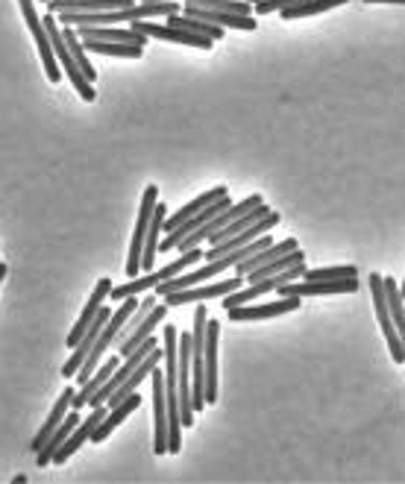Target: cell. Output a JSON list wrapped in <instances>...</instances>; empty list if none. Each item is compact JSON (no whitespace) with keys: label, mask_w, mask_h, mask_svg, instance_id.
Instances as JSON below:
<instances>
[{"label":"cell","mask_w":405,"mask_h":484,"mask_svg":"<svg viewBox=\"0 0 405 484\" xmlns=\"http://www.w3.org/2000/svg\"><path fill=\"white\" fill-rule=\"evenodd\" d=\"M303 305V297H280L276 302H259V305H236V309H227L232 323H247V320H268V318H280V314L297 311Z\"/></svg>","instance_id":"10"},{"label":"cell","mask_w":405,"mask_h":484,"mask_svg":"<svg viewBox=\"0 0 405 484\" xmlns=\"http://www.w3.org/2000/svg\"><path fill=\"white\" fill-rule=\"evenodd\" d=\"M4 276H6V265L0 261V285H4Z\"/></svg>","instance_id":"32"},{"label":"cell","mask_w":405,"mask_h":484,"mask_svg":"<svg viewBox=\"0 0 405 484\" xmlns=\"http://www.w3.org/2000/svg\"><path fill=\"white\" fill-rule=\"evenodd\" d=\"M300 244H297V238H285V241H273V244H268L264 250H259V252H253L250 259H244V261H238L236 265V273L238 276H247L250 270H255V267H262V265H271L273 259H280V256H285V252H291V250H297Z\"/></svg>","instance_id":"20"},{"label":"cell","mask_w":405,"mask_h":484,"mask_svg":"<svg viewBox=\"0 0 405 484\" xmlns=\"http://www.w3.org/2000/svg\"><path fill=\"white\" fill-rule=\"evenodd\" d=\"M159 206V188L147 185L144 197H142V208H138V220H135V233H133V244H130V259H126V276L135 279L142 273V259H144V241H147V229H151L153 212Z\"/></svg>","instance_id":"4"},{"label":"cell","mask_w":405,"mask_h":484,"mask_svg":"<svg viewBox=\"0 0 405 484\" xmlns=\"http://www.w3.org/2000/svg\"><path fill=\"white\" fill-rule=\"evenodd\" d=\"M153 382V417H156V437H153V452L165 455L168 452V435H170V420H168V391H165V373L156 370L151 373Z\"/></svg>","instance_id":"11"},{"label":"cell","mask_w":405,"mask_h":484,"mask_svg":"<svg viewBox=\"0 0 405 484\" xmlns=\"http://www.w3.org/2000/svg\"><path fill=\"white\" fill-rule=\"evenodd\" d=\"M202 259H206V252H202L200 247H194V250L183 252V256H179L177 261H170V265H165L162 270H151V273H147V276H135V279L126 282V285H115L109 297H112L115 302H121V300H126V297H138V293H142V291H151V288H156V285H162V282L179 276V273H183V270L194 267L197 261H202Z\"/></svg>","instance_id":"1"},{"label":"cell","mask_w":405,"mask_h":484,"mask_svg":"<svg viewBox=\"0 0 405 484\" xmlns=\"http://www.w3.org/2000/svg\"><path fill=\"white\" fill-rule=\"evenodd\" d=\"M370 293H373V309H376V318L382 323V335H385V344L391 350V359L402 364L405 361V346L400 338V329L397 323L391 318V309H388V293H385V276L379 273H370Z\"/></svg>","instance_id":"5"},{"label":"cell","mask_w":405,"mask_h":484,"mask_svg":"<svg viewBox=\"0 0 405 484\" xmlns=\"http://www.w3.org/2000/svg\"><path fill=\"white\" fill-rule=\"evenodd\" d=\"M130 27H133V30H138V33H144L147 38L174 41V45H188V47H197V50H211V47H215V38L200 36V33H194V30L174 27V24H153L151 18L133 21Z\"/></svg>","instance_id":"7"},{"label":"cell","mask_w":405,"mask_h":484,"mask_svg":"<svg viewBox=\"0 0 405 484\" xmlns=\"http://www.w3.org/2000/svg\"><path fill=\"white\" fill-rule=\"evenodd\" d=\"M268 212H271V208L264 206V203H262V206H255V208H250V212H244L241 217L229 220L227 226H223V229H218V233L209 238V244H220V241H227V238H236V235H241L244 229H247V226H253L255 220H262V217L268 215Z\"/></svg>","instance_id":"25"},{"label":"cell","mask_w":405,"mask_h":484,"mask_svg":"<svg viewBox=\"0 0 405 484\" xmlns=\"http://www.w3.org/2000/svg\"><path fill=\"white\" fill-rule=\"evenodd\" d=\"M276 224H280V215H276V212H268L262 220H255L253 226L244 229L241 235L220 241V244H211V247L206 250V261H209V259H220V256H227V252H232V250H238V247H244V244H250V241H255V238L268 235Z\"/></svg>","instance_id":"12"},{"label":"cell","mask_w":405,"mask_h":484,"mask_svg":"<svg viewBox=\"0 0 405 484\" xmlns=\"http://www.w3.org/2000/svg\"><path fill=\"white\" fill-rule=\"evenodd\" d=\"M73 396H77V391H73V387H65V391L59 394L56 405L50 408V414H47V420H45V426H41V429L36 431V437H33V452H41V446L47 444V437L59 429L62 420L68 417V408L73 405Z\"/></svg>","instance_id":"15"},{"label":"cell","mask_w":405,"mask_h":484,"mask_svg":"<svg viewBox=\"0 0 405 484\" xmlns=\"http://www.w3.org/2000/svg\"><path fill=\"white\" fill-rule=\"evenodd\" d=\"M112 279H100L98 282V288L91 291V297H89V302H85V309H82V314H80V320L73 323V329L68 332V346L73 350L80 341H82V335L89 332V326L94 323V318L100 314V309H103V302H106V297L112 293Z\"/></svg>","instance_id":"13"},{"label":"cell","mask_w":405,"mask_h":484,"mask_svg":"<svg viewBox=\"0 0 405 484\" xmlns=\"http://www.w3.org/2000/svg\"><path fill=\"white\" fill-rule=\"evenodd\" d=\"M45 27H47V36H50L53 50H56V59H59V65H62V73H68L71 86L77 89V94L85 103H94V98H98V94H94V82L85 77L82 68L77 65V59L71 56L68 41H65V36H62V24H59L56 18H53V13L45 15Z\"/></svg>","instance_id":"3"},{"label":"cell","mask_w":405,"mask_h":484,"mask_svg":"<svg viewBox=\"0 0 405 484\" xmlns=\"http://www.w3.org/2000/svg\"><path fill=\"white\" fill-rule=\"evenodd\" d=\"M385 293H388V309H391V318H393V323H397L400 338H402V346H405V300H402L400 285H397V282H393L391 276H385Z\"/></svg>","instance_id":"28"},{"label":"cell","mask_w":405,"mask_h":484,"mask_svg":"<svg viewBox=\"0 0 405 484\" xmlns=\"http://www.w3.org/2000/svg\"><path fill=\"white\" fill-rule=\"evenodd\" d=\"M349 4V0H303V4H294L282 9V18L285 21H297V18H312V15H321V13H329V9H338Z\"/></svg>","instance_id":"26"},{"label":"cell","mask_w":405,"mask_h":484,"mask_svg":"<svg viewBox=\"0 0 405 484\" xmlns=\"http://www.w3.org/2000/svg\"><path fill=\"white\" fill-rule=\"evenodd\" d=\"M138 405H142V396H138V391H135V394H130L126 399H121L118 405H112V408H109V414L103 417V423H100L98 429H94V435H91V440H94V444H103V440L109 437L112 431L118 429V426L124 423V420L135 412Z\"/></svg>","instance_id":"16"},{"label":"cell","mask_w":405,"mask_h":484,"mask_svg":"<svg viewBox=\"0 0 405 484\" xmlns=\"http://www.w3.org/2000/svg\"><path fill=\"white\" fill-rule=\"evenodd\" d=\"M165 314H168V302H165V305H153L151 314H147V318H144L142 323H138L135 329H133L130 338H126V341L118 346V355H130L133 350H138V346H142V344L153 335L156 326L165 320Z\"/></svg>","instance_id":"21"},{"label":"cell","mask_w":405,"mask_h":484,"mask_svg":"<svg viewBox=\"0 0 405 484\" xmlns=\"http://www.w3.org/2000/svg\"><path fill=\"white\" fill-rule=\"evenodd\" d=\"M206 309L194 311V329H191V396H194V412L206 408Z\"/></svg>","instance_id":"2"},{"label":"cell","mask_w":405,"mask_h":484,"mask_svg":"<svg viewBox=\"0 0 405 484\" xmlns=\"http://www.w3.org/2000/svg\"><path fill=\"white\" fill-rule=\"evenodd\" d=\"M218 338H220V323L209 320L206 326V405L218 403Z\"/></svg>","instance_id":"14"},{"label":"cell","mask_w":405,"mask_h":484,"mask_svg":"<svg viewBox=\"0 0 405 484\" xmlns=\"http://www.w3.org/2000/svg\"><path fill=\"white\" fill-rule=\"evenodd\" d=\"M77 426H80V414H77V408H71V412H68V417H65V420H62V423H59V429L53 431V435L47 437V444L41 446V452H36V464H39L41 470H45L47 464H53V455H56V452H59V446L65 444V440H68V435H71V431L77 429Z\"/></svg>","instance_id":"19"},{"label":"cell","mask_w":405,"mask_h":484,"mask_svg":"<svg viewBox=\"0 0 405 484\" xmlns=\"http://www.w3.org/2000/svg\"><path fill=\"white\" fill-rule=\"evenodd\" d=\"M39 4H47V0H39Z\"/></svg>","instance_id":"35"},{"label":"cell","mask_w":405,"mask_h":484,"mask_svg":"<svg viewBox=\"0 0 405 484\" xmlns=\"http://www.w3.org/2000/svg\"><path fill=\"white\" fill-rule=\"evenodd\" d=\"M358 291V276H347V279H303L291 285V282H285V285L276 288L280 297H332V293H356Z\"/></svg>","instance_id":"8"},{"label":"cell","mask_w":405,"mask_h":484,"mask_svg":"<svg viewBox=\"0 0 405 484\" xmlns=\"http://www.w3.org/2000/svg\"><path fill=\"white\" fill-rule=\"evenodd\" d=\"M250 4H262V0H250Z\"/></svg>","instance_id":"34"},{"label":"cell","mask_w":405,"mask_h":484,"mask_svg":"<svg viewBox=\"0 0 405 484\" xmlns=\"http://www.w3.org/2000/svg\"><path fill=\"white\" fill-rule=\"evenodd\" d=\"M294 4H303V0H262V4H253V13L262 18L271 13H282V9L294 6Z\"/></svg>","instance_id":"30"},{"label":"cell","mask_w":405,"mask_h":484,"mask_svg":"<svg viewBox=\"0 0 405 484\" xmlns=\"http://www.w3.org/2000/svg\"><path fill=\"white\" fill-rule=\"evenodd\" d=\"M400 291H402V300H405V279H402V285H400Z\"/></svg>","instance_id":"33"},{"label":"cell","mask_w":405,"mask_h":484,"mask_svg":"<svg viewBox=\"0 0 405 484\" xmlns=\"http://www.w3.org/2000/svg\"><path fill=\"white\" fill-rule=\"evenodd\" d=\"M229 191H227V188H223V185H218V188H211V191H206V194H200V197H194V200H191V203L188 206H183V208H179V212L177 215H170V217H165V233H174V229L179 226V224H183V220H188L191 215H197V212H202V208H206V206H211V203H215V200H220V197H227Z\"/></svg>","instance_id":"22"},{"label":"cell","mask_w":405,"mask_h":484,"mask_svg":"<svg viewBox=\"0 0 405 484\" xmlns=\"http://www.w3.org/2000/svg\"><path fill=\"white\" fill-rule=\"evenodd\" d=\"M162 359H165V352H162V350H159V346H156V350H153L151 355H147V359H144L142 364L135 367V373H133L130 378H126V382H124V385H121L118 391H115V394H112L109 399H106V405L112 408V405H118L121 399H126V396H130V394H135V391H138V385H142L144 378H147V376H151V373L156 370V367H159V361H162Z\"/></svg>","instance_id":"18"},{"label":"cell","mask_w":405,"mask_h":484,"mask_svg":"<svg viewBox=\"0 0 405 484\" xmlns=\"http://www.w3.org/2000/svg\"><path fill=\"white\" fill-rule=\"evenodd\" d=\"M121 361H124V355H112L109 361H103V364L98 367V370L91 373L89 382L80 385V391H77V396H73V405H71V408H77V412H80V408L89 405V403H91V396L98 394L106 382H109V376H112L115 370H118V364H121Z\"/></svg>","instance_id":"17"},{"label":"cell","mask_w":405,"mask_h":484,"mask_svg":"<svg viewBox=\"0 0 405 484\" xmlns=\"http://www.w3.org/2000/svg\"><path fill=\"white\" fill-rule=\"evenodd\" d=\"M85 50L103 56H124V59H142L144 45H133V41H98V38H85Z\"/></svg>","instance_id":"24"},{"label":"cell","mask_w":405,"mask_h":484,"mask_svg":"<svg viewBox=\"0 0 405 484\" xmlns=\"http://www.w3.org/2000/svg\"><path fill=\"white\" fill-rule=\"evenodd\" d=\"M18 4H21V15H24L30 33H33V38H36V47H39V56H41V65H45L47 80L50 82H59L62 80V71H59L62 65H59V59H56V50H53V45H50L45 21L39 18L36 6H33L36 0H18Z\"/></svg>","instance_id":"6"},{"label":"cell","mask_w":405,"mask_h":484,"mask_svg":"<svg viewBox=\"0 0 405 484\" xmlns=\"http://www.w3.org/2000/svg\"><path fill=\"white\" fill-rule=\"evenodd\" d=\"M347 276H358L356 265H344V267H317V270H308L303 273V279H347Z\"/></svg>","instance_id":"29"},{"label":"cell","mask_w":405,"mask_h":484,"mask_svg":"<svg viewBox=\"0 0 405 484\" xmlns=\"http://www.w3.org/2000/svg\"><path fill=\"white\" fill-rule=\"evenodd\" d=\"M365 4H402L405 6V0H365Z\"/></svg>","instance_id":"31"},{"label":"cell","mask_w":405,"mask_h":484,"mask_svg":"<svg viewBox=\"0 0 405 484\" xmlns=\"http://www.w3.org/2000/svg\"><path fill=\"white\" fill-rule=\"evenodd\" d=\"M165 215H168V208L165 203H159L156 206V212H153V220H151V229H147V241H144V259H142V270L151 273L153 265H156V252H159V244H162V235L165 233Z\"/></svg>","instance_id":"23"},{"label":"cell","mask_w":405,"mask_h":484,"mask_svg":"<svg viewBox=\"0 0 405 484\" xmlns=\"http://www.w3.org/2000/svg\"><path fill=\"white\" fill-rule=\"evenodd\" d=\"M62 36H65V41H68V50H71V56L77 59V65L82 68V73H85V77H89L91 82L98 80V71H94V65L89 62V50H85L82 38H80V33H77V27H62Z\"/></svg>","instance_id":"27"},{"label":"cell","mask_w":405,"mask_h":484,"mask_svg":"<svg viewBox=\"0 0 405 484\" xmlns=\"http://www.w3.org/2000/svg\"><path fill=\"white\" fill-rule=\"evenodd\" d=\"M247 276H232V279H223V282H215V285H191V288H183V291H174V293H165V302L168 305H188V302H206V300H218V297H227V293L238 291Z\"/></svg>","instance_id":"9"}]
</instances>
